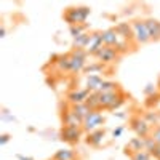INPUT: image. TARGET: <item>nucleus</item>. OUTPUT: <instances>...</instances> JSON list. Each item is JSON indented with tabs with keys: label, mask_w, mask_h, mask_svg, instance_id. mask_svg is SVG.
<instances>
[{
	"label": "nucleus",
	"mask_w": 160,
	"mask_h": 160,
	"mask_svg": "<svg viewBox=\"0 0 160 160\" xmlns=\"http://www.w3.org/2000/svg\"><path fill=\"white\" fill-rule=\"evenodd\" d=\"M125 102V93L122 90L99 93V106L101 111H115Z\"/></svg>",
	"instance_id": "f257e3e1"
},
{
	"label": "nucleus",
	"mask_w": 160,
	"mask_h": 160,
	"mask_svg": "<svg viewBox=\"0 0 160 160\" xmlns=\"http://www.w3.org/2000/svg\"><path fill=\"white\" fill-rule=\"evenodd\" d=\"M101 32H102V42H104V45L115 48V50L120 53V55L128 51V43H130V42L120 37L118 32L115 31V28L106 29V31H101Z\"/></svg>",
	"instance_id": "f03ea898"
},
{
	"label": "nucleus",
	"mask_w": 160,
	"mask_h": 160,
	"mask_svg": "<svg viewBox=\"0 0 160 160\" xmlns=\"http://www.w3.org/2000/svg\"><path fill=\"white\" fill-rule=\"evenodd\" d=\"M90 15H91L90 7H72L66 10L62 16H64V21L71 28V26H77V24H85Z\"/></svg>",
	"instance_id": "7ed1b4c3"
},
{
	"label": "nucleus",
	"mask_w": 160,
	"mask_h": 160,
	"mask_svg": "<svg viewBox=\"0 0 160 160\" xmlns=\"http://www.w3.org/2000/svg\"><path fill=\"white\" fill-rule=\"evenodd\" d=\"M131 29H133V40L136 45H146L152 42L148 26H146V19H135L131 21Z\"/></svg>",
	"instance_id": "20e7f679"
},
{
	"label": "nucleus",
	"mask_w": 160,
	"mask_h": 160,
	"mask_svg": "<svg viewBox=\"0 0 160 160\" xmlns=\"http://www.w3.org/2000/svg\"><path fill=\"white\" fill-rule=\"evenodd\" d=\"M69 58H71V74H78L85 71L87 68V58H88V53L85 50H78V48H72L69 51Z\"/></svg>",
	"instance_id": "39448f33"
},
{
	"label": "nucleus",
	"mask_w": 160,
	"mask_h": 160,
	"mask_svg": "<svg viewBox=\"0 0 160 160\" xmlns=\"http://www.w3.org/2000/svg\"><path fill=\"white\" fill-rule=\"evenodd\" d=\"M130 128L135 131V135L138 138H142V139L149 138L151 133H152V127L142 118V115H133V117H130Z\"/></svg>",
	"instance_id": "423d86ee"
},
{
	"label": "nucleus",
	"mask_w": 160,
	"mask_h": 160,
	"mask_svg": "<svg viewBox=\"0 0 160 160\" xmlns=\"http://www.w3.org/2000/svg\"><path fill=\"white\" fill-rule=\"evenodd\" d=\"M104 122H106V117L101 111H91L83 120V131L90 133V131L99 130V128H102Z\"/></svg>",
	"instance_id": "0eeeda50"
},
{
	"label": "nucleus",
	"mask_w": 160,
	"mask_h": 160,
	"mask_svg": "<svg viewBox=\"0 0 160 160\" xmlns=\"http://www.w3.org/2000/svg\"><path fill=\"white\" fill-rule=\"evenodd\" d=\"M61 122H62V127H74V128H83V118H80L72 106L68 104L64 106V109L61 112Z\"/></svg>",
	"instance_id": "6e6552de"
},
{
	"label": "nucleus",
	"mask_w": 160,
	"mask_h": 160,
	"mask_svg": "<svg viewBox=\"0 0 160 160\" xmlns=\"http://www.w3.org/2000/svg\"><path fill=\"white\" fill-rule=\"evenodd\" d=\"M83 128H74V127H62L59 131V139L68 144H78L83 136Z\"/></svg>",
	"instance_id": "1a4fd4ad"
},
{
	"label": "nucleus",
	"mask_w": 160,
	"mask_h": 160,
	"mask_svg": "<svg viewBox=\"0 0 160 160\" xmlns=\"http://www.w3.org/2000/svg\"><path fill=\"white\" fill-rule=\"evenodd\" d=\"M95 58L98 59V62H102V64H114V62L118 61L120 53H118L115 48H112V47L102 45V47L98 50V53L95 55Z\"/></svg>",
	"instance_id": "9d476101"
},
{
	"label": "nucleus",
	"mask_w": 160,
	"mask_h": 160,
	"mask_svg": "<svg viewBox=\"0 0 160 160\" xmlns=\"http://www.w3.org/2000/svg\"><path fill=\"white\" fill-rule=\"evenodd\" d=\"M102 83H104V78L101 77V74H88L85 77V88L90 93H99Z\"/></svg>",
	"instance_id": "9b49d317"
},
{
	"label": "nucleus",
	"mask_w": 160,
	"mask_h": 160,
	"mask_svg": "<svg viewBox=\"0 0 160 160\" xmlns=\"http://www.w3.org/2000/svg\"><path fill=\"white\" fill-rule=\"evenodd\" d=\"M88 96H90V91L87 88H75L68 93V104H71V106L82 104L88 99Z\"/></svg>",
	"instance_id": "f8f14e48"
},
{
	"label": "nucleus",
	"mask_w": 160,
	"mask_h": 160,
	"mask_svg": "<svg viewBox=\"0 0 160 160\" xmlns=\"http://www.w3.org/2000/svg\"><path fill=\"white\" fill-rule=\"evenodd\" d=\"M104 138H106V130L104 128H99V130L87 133L85 142L90 146V148H99V146L102 144V141H104Z\"/></svg>",
	"instance_id": "ddd939ff"
},
{
	"label": "nucleus",
	"mask_w": 160,
	"mask_h": 160,
	"mask_svg": "<svg viewBox=\"0 0 160 160\" xmlns=\"http://www.w3.org/2000/svg\"><path fill=\"white\" fill-rule=\"evenodd\" d=\"M104 45V42H102V32L101 31H96V32H91V37H90V43H88V47H87V53L88 55H91V56H95L96 53H98V50L101 48Z\"/></svg>",
	"instance_id": "4468645a"
},
{
	"label": "nucleus",
	"mask_w": 160,
	"mask_h": 160,
	"mask_svg": "<svg viewBox=\"0 0 160 160\" xmlns=\"http://www.w3.org/2000/svg\"><path fill=\"white\" fill-rule=\"evenodd\" d=\"M144 151V139L142 138H131L128 141V144L125 146V154L127 155H133V154H136V152H141Z\"/></svg>",
	"instance_id": "2eb2a0df"
},
{
	"label": "nucleus",
	"mask_w": 160,
	"mask_h": 160,
	"mask_svg": "<svg viewBox=\"0 0 160 160\" xmlns=\"http://www.w3.org/2000/svg\"><path fill=\"white\" fill-rule=\"evenodd\" d=\"M146 26H148V31H149L152 42H160V21L149 18V19H146Z\"/></svg>",
	"instance_id": "dca6fc26"
},
{
	"label": "nucleus",
	"mask_w": 160,
	"mask_h": 160,
	"mask_svg": "<svg viewBox=\"0 0 160 160\" xmlns=\"http://www.w3.org/2000/svg\"><path fill=\"white\" fill-rule=\"evenodd\" d=\"M115 31L118 32V35L128 40V42H131L133 40V29H131V22H118L115 26Z\"/></svg>",
	"instance_id": "f3484780"
},
{
	"label": "nucleus",
	"mask_w": 160,
	"mask_h": 160,
	"mask_svg": "<svg viewBox=\"0 0 160 160\" xmlns=\"http://www.w3.org/2000/svg\"><path fill=\"white\" fill-rule=\"evenodd\" d=\"M55 66L59 72H69L71 69V58H69V53H64V55H59L55 61Z\"/></svg>",
	"instance_id": "a211bd4d"
},
{
	"label": "nucleus",
	"mask_w": 160,
	"mask_h": 160,
	"mask_svg": "<svg viewBox=\"0 0 160 160\" xmlns=\"http://www.w3.org/2000/svg\"><path fill=\"white\" fill-rule=\"evenodd\" d=\"M90 37H91V32H85V34H82V35L72 38V48L87 50V47H88V43H90Z\"/></svg>",
	"instance_id": "6ab92c4d"
},
{
	"label": "nucleus",
	"mask_w": 160,
	"mask_h": 160,
	"mask_svg": "<svg viewBox=\"0 0 160 160\" xmlns=\"http://www.w3.org/2000/svg\"><path fill=\"white\" fill-rule=\"evenodd\" d=\"M51 160H75V152L72 149H59L55 152Z\"/></svg>",
	"instance_id": "aec40b11"
},
{
	"label": "nucleus",
	"mask_w": 160,
	"mask_h": 160,
	"mask_svg": "<svg viewBox=\"0 0 160 160\" xmlns=\"http://www.w3.org/2000/svg\"><path fill=\"white\" fill-rule=\"evenodd\" d=\"M87 106L91 111H101V106H99V93H90L88 99L85 101Z\"/></svg>",
	"instance_id": "412c9836"
},
{
	"label": "nucleus",
	"mask_w": 160,
	"mask_h": 160,
	"mask_svg": "<svg viewBox=\"0 0 160 160\" xmlns=\"http://www.w3.org/2000/svg\"><path fill=\"white\" fill-rule=\"evenodd\" d=\"M142 118L154 128L158 125V111L157 112L155 111H146V112H142Z\"/></svg>",
	"instance_id": "4be33fe9"
},
{
	"label": "nucleus",
	"mask_w": 160,
	"mask_h": 160,
	"mask_svg": "<svg viewBox=\"0 0 160 160\" xmlns=\"http://www.w3.org/2000/svg\"><path fill=\"white\" fill-rule=\"evenodd\" d=\"M72 109H74V112L80 117V118H83L85 120V117L91 112V109L87 106V102H82V104H75V106H72Z\"/></svg>",
	"instance_id": "5701e85b"
},
{
	"label": "nucleus",
	"mask_w": 160,
	"mask_h": 160,
	"mask_svg": "<svg viewBox=\"0 0 160 160\" xmlns=\"http://www.w3.org/2000/svg\"><path fill=\"white\" fill-rule=\"evenodd\" d=\"M87 32V24H77V26H71L69 28V34L72 35V38L78 37Z\"/></svg>",
	"instance_id": "b1692460"
},
{
	"label": "nucleus",
	"mask_w": 160,
	"mask_h": 160,
	"mask_svg": "<svg viewBox=\"0 0 160 160\" xmlns=\"http://www.w3.org/2000/svg\"><path fill=\"white\" fill-rule=\"evenodd\" d=\"M158 101H160V91L155 93V95H152V96H148L146 101H144V104H146V108H148L149 111H152L155 106L158 104Z\"/></svg>",
	"instance_id": "393cba45"
},
{
	"label": "nucleus",
	"mask_w": 160,
	"mask_h": 160,
	"mask_svg": "<svg viewBox=\"0 0 160 160\" xmlns=\"http://www.w3.org/2000/svg\"><path fill=\"white\" fill-rule=\"evenodd\" d=\"M102 71H104V64H102V62H95V64L87 66V68H85L87 75H88V74H101Z\"/></svg>",
	"instance_id": "a878e982"
},
{
	"label": "nucleus",
	"mask_w": 160,
	"mask_h": 160,
	"mask_svg": "<svg viewBox=\"0 0 160 160\" xmlns=\"http://www.w3.org/2000/svg\"><path fill=\"white\" fill-rule=\"evenodd\" d=\"M120 90V87L115 83V82H111V80H104V83L101 87V91L99 93H108V91H117Z\"/></svg>",
	"instance_id": "bb28decb"
},
{
	"label": "nucleus",
	"mask_w": 160,
	"mask_h": 160,
	"mask_svg": "<svg viewBox=\"0 0 160 160\" xmlns=\"http://www.w3.org/2000/svg\"><path fill=\"white\" fill-rule=\"evenodd\" d=\"M131 160H152V155L148 152V151H141V152H136L130 157Z\"/></svg>",
	"instance_id": "cd10ccee"
},
{
	"label": "nucleus",
	"mask_w": 160,
	"mask_h": 160,
	"mask_svg": "<svg viewBox=\"0 0 160 160\" xmlns=\"http://www.w3.org/2000/svg\"><path fill=\"white\" fill-rule=\"evenodd\" d=\"M158 91H160V90H158L154 83H148V85L144 87V90H142V93L146 95V98H148V96H152V95H155V93H158Z\"/></svg>",
	"instance_id": "c85d7f7f"
},
{
	"label": "nucleus",
	"mask_w": 160,
	"mask_h": 160,
	"mask_svg": "<svg viewBox=\"0 0 160 160\" xmlns=\"http://www.w3.org/2000/svg\"><path fill=\"white\" fill-rule=\"evenodd\" d=\"M151 138H152L157 144H160V125H157V127H154V128H152Z\"/></svg>",
	"instance_id": "c756f323"
},
{
	"label": "nucleus",
	"mask_w": 160,
	"mask_h": 160,
	"mask_svg": "<svg viewBox=\"0 0 160 160\" xmlns=\"http://www.w3.org/2000/svg\"><path fill=\"white\" fill-rule=\"evenodd\" d=\"M149 154H151L155 160H160V144H155V148H154Z\"/></svg>",
	"instance_id": "7c9ffc66"
},
{
	"label": "nucleus",
	"mask_w": 160,
	"mask_h": 160,
	"mask_svg": "<svg viewBox=\"0 0 160 160\" xmlns=\"http://www.w3.org/2000/svg\"><path fill=\"white\" fill-rule=\"evenodd\" d=\"M123 127L122 125H120V127H117V128H114L112 130V138H120V136H122V133H123Z\"/></svg>",
	"instance_id": "2f4dec72"
},
{
	"label": "nucleus",
	"mask_w": 160,
	"mask_h": 160,
	"mask_svg": "<svg viewBox=\"0 0 160 160\" xmlns=\"http://www.w3.org/2000/svg\"><path fill=\"white\" fill-rule=\"evenodd\" d=\"M2 120H11V122H13V120H16V118L13 117V115H10V112L7 109H3L2 111Z\"/></svg>",
	"instance_id": "473e14b6"
},
{
	"label": "nucleus",
	"mask_w": 160,
	"mask_h": 160,
	"mask_svg": "<svg viewBox=\"0 0 160 160\" xmlns=\"http://www.w3.org/2000/svg\"><path fill=\"white\" fill-rule=\"evenodd\" d=\"M8 141H10V135H8V133H3V135H0V146H5Z\"/></svg>",
	"instance_id": "72a5a7b5"
},
{
	"label": "nucleus",
	"mask_w": 160,
	"mask_h": 160,
	"mask_svg": "<svg viewBox=\"0 0 160 160\" xmlns=\"http://www.w3.org/2000/svg\"><path fill=\"white\" fill-rule=\"evenodd\" d=\"M16 158H18V160H34L32 157H26V155H22V154H16Z\"/></svg>",
	"instance_id": "f704fd0d"
},
{
	"label": "nucleus",
	"mask_w": 160,
	"mask_h": 160,
	"mask_svg": "<svg viewBox=\"0 0 160 160\" xmlns=\"http://www.w3.org/2000/svg\"><path fill=\"white\" fill-rule=\"evenodd\" d=\"M0 37H5V28L2 26V29H0Z\"/></svg>",
	"instance_id": "c9c22d12"
},
{
	"label": "nucleus",
	"mask_w": 160,
	"mask_h": 160,
	"mask_svg": "<svg viewBox=\"0 0 160 160\" xmlns=\"http://www.w3.org/2000/svg\"><path fill=\"white\" fill-rule=\"evenodd\" d=\"M158 125H160V111H158Z\"/></svg>",
	"instance_id": "e433bc0d"
},
{
	"label": "nucleus",
	"mask_w": 160,
	"mask_h": 160,
	"mask_svg": "<svg viewBox=\"0 0 160 160\" xmlns=\"http://www.w3.org/2000/svg\"><path fill=\"white\" fill-rule=\"evenodd\" d=\"M158 90H160V87H158Z\"/></svg>",
	"instance_id": "4c0bfd02"
}]
</instances>
